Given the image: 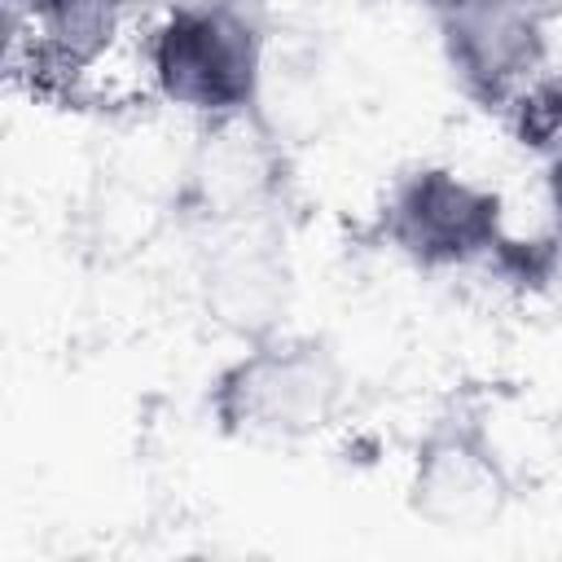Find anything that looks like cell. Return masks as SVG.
Listing matches in <instances>:
<instances>
[{"label": "cell", "instance_id": "cell-10", "mask_svg": "<svg viewBox=\"0 0 562 562\" xmlns=\"http://www.w3.org/2000/svg\"><path fill=\"white\" fill-rule=\"evenodd\" d=\"M158 13H189V9H246L263 13V0H149Z\"/></svg>", "mask_w": 562, "mask_h": 562}, {"label": "cell", "instance_id": "cell-2", "mask_svg": "<svg viewBox=\"0 0 562 562\" xmlns=\"http://www.w3.org/2000/svg\"><path fill=\"white\" fill-rule=\"evenodd\" d=\"M263 13L189 9L162 13L149 35V75L162 101L206 119H246L263 88Z\"/></svg>", "mask_w": 562, "mask_h": 562}, {"label": "cell", "instance_id": "cell-1", "mask_svg": "<svg viewBox=\"0 0 562 562\" xmlns=\"http://www.w3.org/2000/svg\"><path fill=\"white\" fill-rule=\"evenodd\" d=\"M347 391L351 378L329 338L272 329L220 364L206 413L233 443H307L342 417Z\"/></svg>", "mask_w": 562, "mask_h": 562}, {"label": "cell", "instance_id": "cell-5", "mask_svg": "<svg viewBox=\"0 0 562 562\" xmlns=\"http://www.w3.org/2000/svg\"><path fill=\"white\" fill-rule=\"evenodd\" d=\"M452 83L483 110L505 114L544 75L549 35L540 0H426Z\"/></svg>", "mask_w": 562, "mask_h": 562}, {"label": "cell", "instance_id": "cell-4", "mask_svg": "<svg viewBox=\"0 0 562 562\" xmlns=\"http://www.w3.org/2000/svg\"><path fill=\"white\" fill-rule=\"evenodd\" d=\"M514 501V474L487 430V413L470 400L439 408L408 465V509L439 531H483Z\"/></svg>", "mask_w": 562, "mask_h": 562}, {"label": "cell", "instance_id": "cell-7", "mask_svg": "<svg viewBox=\"0 0 562 562\" xmlns=\"http://www.w3.org/2000/svg\"><path fill=\"white\" fill-rule=\"evenodd\" d=\"M9 44L31 35L40 61L57 75H79L110 53L127 18V0H4Z\"/></svg>", "mask_w": 562, "mask_h": 562}, {"label": "cell", "instance_id": "cell-3", "mask_svg": "<svg viewBox=\"0 0 562 562\" xmlns=\"http://www.w3.org/2000/svg\"><path fill=\"white\" fill-rule=\"evenodd\" d=\"M378 237L422 272L496 263L514 246L505 233V202L496 189L452 171L413 167L395 176L378 211Z\"/></svg>", "mask_w": 562, "mask_h": 562}, {"label": "cell", "instance_id": "cell-8", "mask_svg": "<svg viewBox=\"0 0 562 562\" xmlns=\"http://www.w3.org/2000/svg\"><path fill=\"white\" fill-rule=\"evenodd\" d=\"M505 114L514 119V132L522 145L558 154L562 149V70H544L540 79H531Z\"/></svg>", "mask_w": 562, "mask_h": 562}, {"label": "cell", "instance_id": "cell-6", "mask_svg": "<svg viewBox=\"0 0 562 562\" xmlns=\"http://www.w3.org/2000/svg\"><path fill=\"white\" fill-rule=\"evenodd\" d=\"M202 299L211 321L241 342L281 329L290 307V268L277 237L259 224H237L206 259Z\"/></svg>", "mask_w": 562, "mask_h": 562}, {"label": "cell", "instance_id": "cell-9", "mask_svg": "<svg viewBox=\"0 0 562 562\" xmlns=\"http://www.w3.org/2000/svg\"><path fill=\"white\" fill-rule=\"evenodd\" d=\"M544 206H549L553 241L562 246V149L549 154V162H544Z\"/></svg>", "mask_w": 562, "mask_h": 562}]
</instances>
